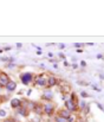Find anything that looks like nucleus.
Here are the masks:
<instances>
[{"label": "nucleus", "instance_id": "f257e3e1", "mask_svg": "<svg viewBox=\"0 0 104 122\" xmlns=\"http://www.w3.org/2000/svg\"><path fill=\"white\" fill-rule=\"evenodd\" d=\"M35 76L32 72H23L20 75V81L25 85H29L30 83H32V82L35 81Z\"/></svg>", "mask_w": 104, "mask_h": 122}, {"label": "nucleus", "instance_id": "f03ea898", "mask_svg": "<svg viewBox=\"0 0 104 122\" xmlns=\"http://www.w3.org/2000/svg\"><path fill=\"white\" fill-rule=\"evenodd\" d=\"M43 110H44V114H46L47 116H52L56 108H54V104L52 102H46L44 106H43Z\"/></svg>", "mask_w": 104, "mask_h": 122}, {"label": "nucleus", "instance_id": "7ed1b4c3", "mask_svg": "<svg viewBox=\"0 0 104 122\" xmlns=\"http://www.w3.org/2000/svg\"><path fill=\"white\" fill-rule=\"evenodd\" d=\"M65 109H68L70 113H74V112H78L79 110V107L76 102L71 101V100H68L65 101Z\"/></svg>", "mask_w": 104, "mask_h": 122}, {"label": "nucleus", "instance_id": "20e7f679", "mask_svg": "<svg viewBox=\"0 0 104 122\" xmlns=\"http://www.w3.org/2000/svg\"><path fill=\"white\" fill-rule=\"evenodd\" d=\"M46 82H47V77H45L44 74H40L35 78V84L38 86H43V88L46 86Z\"/></svg>", "mask_w": 104, "mask_h": 122}, {"label": "nucleus", "instance_id": "39448f33", "mask_svg": "<svg viewBox=\"0 0 104 122\" xmlns=\"http://www.w3.org/2000/svg\"><path fill=\"white\" fill-rule=\"evenodd\" d=\"M10 82V77H8V75H6L5 72H0V86L1 88H4V86H6V84Z\"/></svg>", "mask_w": 104, "mask_h": 122}, {"label": "nucleus", "instance_id": "423d86ee", "mask_svg": "<svg viewBox=\"0 0 104 122\" xmlns=\"http://www.w3.org/2000/svg\"><path fill=\"white\" fill-rule=\"evenodd\" d=\"M58 84V78L54 76H50L47 77V82H46V88H53L54 85Z\"/></svg>", "mask_w": 104, "mask_h": 122}, {"label": "nucleus", "instance_id": "0eeeda50", "mask_svg": "<svg viewBox=\"0 0 104 122\" xmlns=\"http://www.w3.org/2000/svg\"><path fill=\"white\" fill-rule=\"evenodd\" d=\"M41 98L45 100V101H47V102H51L53 100V92L51 90H45L44 94H43V96H41Z\"/></svg>", "mask_w": 104, "mask_h": 122}, {"label": "nucleus", "instance_id": "6e6552de", "mask_svg": "<svg viewBox=\"0 0 104 122\" xmlns=\"http://www.w3.org/2000/svg\"><path fill=\"white\" fill-rule=\"evenodd\" d=\"M6 90L8 91V92H12V91H14L15 89H17V82L15 81H12V80H10V82L6 84Z\"/></svg>", "mask_w": 104, "mask_h": 122}, {"label": "nucleus", "instance_id": "1a4fd4ad", "mask_svg": "<svg viewBox=\"0 0 104 122\" xmlns=\"http://www.w3.org/2000/svg\"><path fill=\"white\" fill-rule=\"evenodd\" d=\"M23 106V101L20 100V98H12V101H11V107L12 108H20Z\"/></svg>", "mask_w": 104, "mask_h": 122}, {"label": "nucleus", "instance_id": "9d476101", "mask_svg": "<svg viewBox=\"0 0 104 122\" xmlns=\"http://www.w3.org/2000/svg\"><path fill=\"white\" fill-rule=\"evenodd\" d=\"M70 115H71V113H70L68 109H60L59 112H58V116H60V117H63V119H68Z\"/></svg>", "mask_w": 104, "mask_h": 122}, {"label": "nucleus", "instance_id": "9b49d317", "mask_svg": "<svg viewBox=\"0 0 104 122\" xmlns=\"http://www.w3.org/2000/svg\"><path fill=\"white\" fill-rule=\"evenodd\" d=\"M33 112H35L37 115H41V114H44L43 106H41V104H39V103H35V108H33Z\"/></svg>", "mask_w": 104, "mask_h": 122}, {"label": "nucleus", "instance_id": "f8f14e48", "mask_svg": "<svg viewBox=\"0 0 104 122\" xmlns=\"http://www.w3.org/2000/svg\"><path fill=\"white\" fill-rule=\"evenodd\" d=\"M17 113H18V114H20V115H21V116H24V117L29 115V110H27V108H26V107H23V106H21L20 108H18V109H17Z\"/></svg>", "mask_w": 104, "mask_h": 122}, {"label": "nucleus", "instance_id": "ddd939ff", "mask_svg": "<svg viewBox=\"0 0 104 122\" xmlns=\"http://www.w3.org/2000/svg\"><path fill=\"white\" fill-rule=\"evenodd\" d=\"M35 102H31V101H29V102H26V108H27V110H33V108H35Z\"/></svg>", "mask_w": 104, "mask_h": 122}, {"label": "nucleus", "instance_id": "4468645a", "mask_svg": "<svg viewBox=\"0 0 104 122\" xmlns=\"http://www.w3.org/2000/svg\"><path fill=\"white\" fill-rule=\"evenodd\" d=\"M66 122H76V116L74 115H70L66 119Z\"/></svg>", "mask_w": 104, "mask_h": 122}, {"label": "nucleus", "instance_id": "2eb2a0df", "mask_svg": "<svg viewBox=\"0 0 104 122\" xmlns=\"http://www.w3.org/2000/svg\"><path fill=\"white\" fill-rule=\"evenodd\" d=\"M54 121H56V122H66V120H65V119H63V117H60V116H58V115H57V116H56V117H54Z\"/></svg>", "mask_w": 104, "mask_h": 122}, {"label": "nucleus", "instance_id": "dca6fc26", "mask_svg": "<svg viewBox=\"0 0 104 122\" xmlns=\"http://www.w3.org/2000/svg\"><path fill=\"white\" fill-rule=\"evenodd\" d=\"M4 122H15V120H14L13 117H8V119H5Z\"/></svg>", "mask_w": 104, "mask_h": 122}, {"label": "nucleus", "instance_id": "f3484780", "mask_svg": "<svg viewBox=\"0 0 104 122\" xmlns=\"http://www.w3.org/2000/svg\"><path fill=\"white\" fill-rule=\"evenodd\" d=\"M0 116H6V112L2 110V109H0Z\"/></svg>", "mask_w": 104, "mask_h": 122}, {"label": "nucleus", "instance_id": "a211bd4d", "mask_svg": "<svg viewBox=\"0 0 104 122\" xmlns=\"http://www.w3.org/2000/svg\"><path fill=\"white\" fill-rule=\"evenodd\" d=\"M74 46H76V47H78V49H79V47H80V46H82V44H79V43H76V44H74Z\"/></svg>", "mask_w": 104, "mask_h": 122}, {"label": "nucleus", "instance_id": "6ab92c4d", "mask_svg": "<svg viewBox=\"0 0 104 122\" xmlns=\"http://www.w3.org/2000/svg\"><path fill=\"white\" fill-rule=\"evenodd\" d=\"M59 57H60V58H63V59L65 58V56H64V53H62V52L59 53Z\"/></svg>", "mask_w": 104, "mask_h": 122}, {"label": "nucleus", "instance_id": "aec40b11", "mask_svg": "<svg viewBox=\"0 0 104 122\" xmlns=\"http://www.w3.org/2000/svg\"><path fill=\"white\" fill-rule=\"evenodd\" d=\"M82 96H83V97H88V94L83 91V92H82Z\"/></svg>", "mask_w": 104, "mask_h": 122}, {"label": "nucleus", "instance_id": "412c9836", "mask_svg": "<svg viewBox=\"0 0 104 122\" xmlns=\"http://www.w3.org/2000/svg\"><path fill=\"white\" fill-rule=\"evenodd\" d=\"M58 46H59V49H64V46H65V45H64V44H59Z\"/></svg>", "mask_w": 104, "mask_h": 122}, {"label": "nucleus", "instance_id": "4be33fe9", "mask_svg": "<svg viewBox=\"0 0 104 122\" xmlns=\"http://www.w3.org/2000/svg\"><path fill=\"white\" fill-rule=\"evenodd\" d=\"M82 52H83L82 49H77V53H82Z\"/></svg>", "mask_w": 104, "mask_h": 122}, {"label": "nucleus", "instance_id": "5701e85b", "mask_svg": "<svg viewBox=\"0 0 104 122\" xmlns=\"http://www.w3.org/2000/svg\"><path fill=\"white\" fill-rule=\"evenodd\" d=\"M80 107H82V109H83V108L85 107V102H82V103H80Z\"/></svg>", "mask_w": 104, "mask_h": 122}, {"label": "nucleus", "instance_id": "b1692460", "mask_svg": "<svg viewBox=\"0 0 104 122\" xmlns=\"http://www.w3.org/2000/svg\"><path fill=\"white\" fill-rule=\"evenodd\" d=\"M97 58H98V59H102L103 56H102V55H97Z\"/></svg>", "mask_w": 104, "mask_h": 122}, {"label": "nucleus", "instance_id": "393cba45", "mask_svg": "<svg viewBox=\"0 0 104 122\" xmlns=\"http://www.w3.org/2000/svg\"><path fill=\"white\" fill-rule=\"evenodd\" d=\"M80 65H82V66H85L86 63H85V62H80Z\"/></svg>", "mask_w": 104, "mask_h": 122}, {"label": "nucleus", "instance_id": "a878e982", "mask_svg": "<svg viewBox=\"0 0 104 122\" xmlns=\"http://www.w3.org/2000/svg\"><path fill=\"white\" fill-rule=\"evenodd\" d=\"M6 50H7V51H8V50H11V46H7V47H5V51H6Z\"/></svg>", "mask_w": 104, "mask_h": 122}, {"label": "nucleus", "instance_id": "bb28decb", "mask_svg": "<svg viewBox=\"0 0 104 122\" xmlns=\"http://www.w3.org/2000/svg\"><path fill=\"white\" fill-rule=\"evenodd\" d=\"M2 51H4V50H1V49H0V53H1V52H2Z\"/></svg>", "mask_w": 104, "mask_h": 122}, {"label": "nucleus", "instance_id": "cd10ccee", "mask_svg": "<svg viewBox=\"0 0 104 122\" xmlns=\"http://www.w3.org/2000/svg\"><path fill=\"white\" fill-rule=\"evenodd\" d=\"M0 90H1V86H0Z\"/></svg>", "mask_w": 104, "mask_h": 122}]
</instances>
